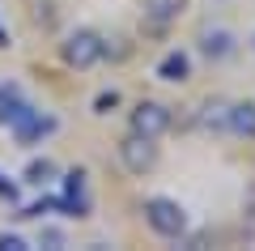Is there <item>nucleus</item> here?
<instances>
[{
  "label": "nucleus",
  "instance_id": "1",
  "mask_svg": "<svg viewBox=\"0 0 255 251\" xmlns=\"http://www.w3.org/2000/svg\"><path fill=\"white\" fill-rule=\"evenodd\" d=\"M145 222L153 226L162 239H179V234L187 230V213H183V205H179V200H170V196L145 200Z\"/></svg>",
  "mask_w": 255,
  "mask_h": 251
},
{
  "label": "nucleus",
  "instance_id": "2",
  "mask_svg": "<svg viewBox=\"0 0 255 251\" xmlns=\"http://www.w3.org/2000/svg\"><path fill=\"white\" fill-rule=\"evenodd\" d=\"M64 60L73 64V68H90V64L102 60V38L94 30H77V34L64 38Z\"/></svg>",
  "mask_w": 255,
  "mask_h": 251
},
{
  "label": "nucleus",
  "instance_id": "3",
  "mask_svg": "<svg viewBox=\"0 0 255 251\" xmlns=\"http://www.w3.org/2000/svg\"><path fill=\"white\" fill-rule=\"evenodd\" d=\"M119 158H124V166H128L132 175H145V171H153V162H157L153 136H140V132L124 136V145H119Z\"/></svg>",
  "mask_w": 255,
  "mask_h": 251
},
{
  "label": "nucleus",
  "instance_id": "4",
  "mask_svg": "<svg viewBox=\"0 0 255 251\" xmlns=\"http://www.w3.org/2000/svg\"><path fill=\"white\" fill-rule=\"evenodd\" d=\"M55 209H64V217H90V200H85V171L64 175V196L55 200Z\"/></svg>",
  "mask_w": 255,
  "mask_h": 251
},
{
  "label": "nucleus",
  "instance_id": "5",
  "mask_svg": "<svg viewBox=\"0 0 255 251\" xmlns=\"http://www.w3.org/2000/svg\"><path fill=\"white\" fill-rule=\"evenodd\" d=\"M166 128H170V111L157 107V102H140V107L132 111V132H140V136H162Z\"/></svg>",
  "mask_w": 255,
  "mask_h": 251
},
{
  "label": "nucleus",
  "instance_id": "6",
  "mask_svg": "<svg viewBox=\"0 0 255 251\" xmlns=\"http://www.w3.org/2000/svg\"><path fill=\"white\" fill-rule=\"evenodd\" d=\"M30 102H26V94H21V85L17 81H4V85H0V124H21V119L30 115Z\"/></svg>",
  "mask_w": 255,
  "mask_h": 251
},
{
  "label": "nucleus",
  "instance_id": "7",
  "mask_svg": "<svg viewBox=\"0 0 255 251\" xmlns=\"http://www.w3.org/2000/svg\"><path fill=\"white\" fill-rule=\"evenodd\" d=\"M55 128H60V124H55L51 115H38V111H30L21 124H13V136H17L21 145H34V141H43V136H51Z\"/></svg>",
  "mask_w": 255,
  "mask_h": 251
},
{
  "label": "nucleus",
  "instance_id": "8",
  "mask_svg": "<svg viewBox=\"0 0 255 251\" xmlns=\"http://www.w3.org/2000/svg\"><path fill=\"white\" fill-rule=\"evenodd\" d=\"M157 77L162 81H187L191 77V55L187 51H166L157 64Z\"/></svg>",
  "mask_w": 255,
  "mask_h": 251
},
{
  "label": "nucleus",
  "instance_id": "9",
  "mask_svg": "<svg viewBox=\"0 0 255 251\" xmlns=\"http://www.w3.org/2000/svg\"><path fill=\"white\" fill-rule=\"evenodd\" d=\"M183 9H187V0H145V17H149V21H157V26L174 21Z\"/></svg>",
  "mask_w": 255,
  "mask_h": 251
},
{
  "label": "nucleus",
  "instance_id": "10",
  "mask_svg": "<svg viewBox=\"0 0 255 251\" xmlns=\"http://www.w3.org/2000/svg\"><path fill=\"white\" fill-rule=\"evenodd\" d=\"M226 124L234 128L238 136H255V102H238V107H230Z\"/></svg>",
  "mask_w": 255,
  "mask_h": 251
},
{
  "label": "nucleus",
  "instance_id": "11",
  "mask_svg": "<svg viewBox=\"0 0 255 251\" xmlns=\"http://www.w3.org/2000/svg\"><path fill=\"white\" fill-rule=\"evenodd\" d=\"M230 51H234V34L230 30H209L204 34V55L209 60H226Z\"/></svg>",
  "mask_w": 255,
  "mask_h": 251
},
{
  "label": "nucleus",
  "instance_id": "12",
  "mask_svg": "<svg viewBox=\"0 0 255 251\" xmlns=\"http://www.w3.org/2000/svg\"><path fill=\"white\" fill-rule=\"evenodd\" d=\"M55 179V162L51 158H34L26 166V183H38V188H43V183H51Z\"/></svg>",
  "mask_w": 255,
  "mask_h": 251
},
{
  "label": "nucleus",
  "instance_id": "13",
  "mask_svg": "<svg viewBox=\"0 0 255 251\" xmlns=\"http://www.w3.org/2000/svg\"><path fill=\"white\" fill-rule=\"evenodd\" d=\"M94 107H98V115H107V111H115V107H119V94H115V90L98 94V102H94Z\"/></svg>",
  "mask_w": 255,
  "mask_h": 251
},
{
  "label": "nucleus",
  "instance_id": "14",
  "mask_svg": "<svg viewBox=\"0 0 255 251\" xmlns=\"http://www.w3.org/2000/svg\"><path fill=\"white\" fill-rule=\"evenodd\" d=\"M0 251H26V243L17 234H0Z\"/></svg>",
  "mask_w": 255,
  "mask_h": 251
},
{
  "label": "nucleus",
  "instance_id": "15",
  "mask_svg": "<svg viewBox=\"0 0 255 251\" xmlns=\"http://www.w3.org/2000/svg\"><path fill=\"white\" fill-rule=\"evenodd\" d=\"M43 243H47V247H60V243H64V234H60V230H51V226H47V230H43Z\"/></svg>",
  "mask_w": 255,
  "mask_h": 251
},
{
  "label": "nucleus",
  "instance_id": "16",
  "mask_svg": "<svg viewBox=\"0 0 255 251\" xmlns=\"http://www.w3.org/2000/svg\"><path fill=\"white\" fill-rule=\"evenodd\" d=\"M0 47H4V30H0Z\"/></svg>",
  "mask_w": 255,
  "mask_h": 251
},
{
  "label": "nucleus",
  "instance_id": "17",
  "mask_svg": "<svg viewBox=\"0 0 255 251\" xmlns=\"http://www.w3.org/2000/svg\"><path fill=\"white\" fill-rule=\"evenodd\" d=\"M251 47H255V34H251Z\"/></svg>",
  "mask_w": 255,
  "mask_h": 251
}]
</instances>
